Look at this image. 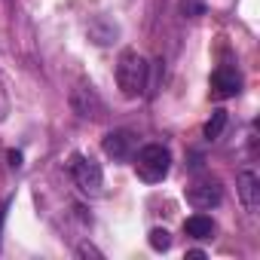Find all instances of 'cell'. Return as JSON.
<instances>
[{
	"mask_svg": "<svg viewBox=\"0 0 260 260\" xmlns=\"http://www.w3.org/2000/svg\"><path fill=\"white\" fill-rule=\"evenodd\" d=\"M147 77H150V64L144 61L141 52L135 49H122L119 61H116V86L125 98H141L147 89Z\"/></svg>",
	"mask_w": 260,
	"mask_h": 260,
	"instance_id": "cell-1",
	"label": "cell"
},
{
	"mask_svg": "<svg viewBox=\"0 0 260 260\" xmlns=\"http://www.w3.org/2000/svg\"><path fill=\"white\" fill-rule=\"evenodd\" d=\"M132 159H135L138 178L147 181V184H159V181L169 175V169H172V153H169V147H162V144H147V147L135 150Z\"/></svg>",
	"mask_w": 260,
	"mask_h": 260,
	"instance_id": "cell-2",
	"label": "cell"
},
{
	"mask_svg": "<svg viewBox=\"0 0 260 260\" xmlns=\"http://www.w3.org/2000/svg\"><path fill=\"white\" fill-rule=\"evenodd\" d=\"M71 175H74V184H77L86 196H98L101 187H104V172H101V166H98L92 156L74 153V156H71Z\"/></svg>",
	"mask_w": 260,
	"mask_h": 260,
	"instance_id": "cell-3",
	"label": "cell"
},
{
	"mask_svg": "<svg viewBox=\"0 0 260 260\" xmlns=\"http://www.w3.org/2000/svg\"><path fill=\"white\" fill-rule=\"evenodd\" d=\"M101 150H104L113 162H125V159L135 156L138 138L128 132V128H113V132H107V135L101 138Z\"/></svg>",
	"mask_w": 260,
	"mask_h": 260,
	"instance_id": "cell-4",
	"label": "cell"
},
{
	"mask_svg": "<svg viewBox=\"0 0 260 260\" xmlns=\"http://www.w3.org/2000/svg\"><path fill=\"white\" fill-rule=\"evenodd\" d=\"M187 202L196 208V211H208V208H217L220 199H223V190L217 181H199L193 187H187Z\"/></svg>",
	"mask_w": 260,
	"mask_h": 260,
	"instance_id": "cell-5",
	"label": "cell"
},
{
	"mask_svg": "<svg viewBox=\"0 0 260 260\" xmlns=\"http://www.w3.org/2000/svg\"><path fill=\"white\" fill-rule=\"evenodd\" d=\"M71 110L80 119H98L101 110H104V104H101V98H98V92L92 86H77L71 92Z\"/></svg>",
	"mask_w": 260,
	"mask_h": 260,
	"instance_id": "cell-6",
	"label": "cell"
},
{
	"mask_svg": "<svg viewBox=\"0 0 260 260\" xmlns=\"http://www.w3.org/2000/svg\"><path fill=\"white\" fill-rule=\"evenodd\" d=\"M211 89H214L217 98H233V95H239V89H242L239 71H236V68H217V71L211 74Z\"/></svg>",
	"mask_w": 260,
	"mask_h": 260,
	"instance_id": "cell-7",
	"label": "cell"
},
{
	"mask_svg": "<svg viewBox=\"0 0 260 260\" xmlns=\"http://www.w3.org/2000/svg\"><path fill=\"white\" fill-rule=\"evenodd\" d=\"M236 187H239V199H242V205L248 208V211H257L260 208V178L254 175V172H239V178H236Z\"/></svg>",
	"mask_w": 260,
	"mask_h": 260,
	"instance_id": "cell-8",
	"label": "cell"
},
{
	"mask_svg": "<svg viewBox=\"0 0 260 260\" xmlns=\"http://www.w3.org/2000/svg\"><path fill=\"white\" fill-rule=\"evenodd\" d=\"M116 37H119V28L110 19H95L89 25V40L95 46H110V43H116Z\"/></svg>",
	"mask_w": 260,
	"mask_h": 260,
	"instance_id": "cell-9",
	"label": "cell"
},
{
	"mask_svg": "<svg viewBox=\"0 0 260 260\" xmlns=\"http://www.w3.org/2000/svg\"><path fill=\"white\" fill-rule=\"evenodd\" d=\"M184 233L193 236V239H211V233H214V220L205 217V214H193V217H187Z\"/></svg>",
	"mask_w": 260,
	"mask_h": 260,
	"instance_id": "cell-10",
	"label": "cell"
},
{
	"mask_svg": "<svg viewBox=\"0 0 260 260\" xmlns=\"http://www.w3.org/2000/svg\"><path fill=\"white\" fill-rule=\"evenodd\" d=\"M223 128H226V110L217 107V110H211V119L205 122V138H208V141H217Z\"/></svg>",
	"mask_w": 260,
	"mask_h": 260,
	"instance_id": "cell-11",
	"label": "cell"
},
{
	"mask_svg": "<svg viewBox=\"0 0 260 260\" xmlns=\"http://www.w3.org/2000/svg\"><path fill=\"white\" fill-rule=\"evenodd\" d=\"M147 242H150V248H153V251H159V254H162V251H169V248H172V233H169V230H162V226H156V230H150V239H147Z\"/></svg>",
	"mask_w": 260,
	"mask_h": 260,
	"instance_id": "cell-12",
	"label": "cell"
},
{
	"mask_svg": "<svg viewBox=\"0 0 260 260\" xmlns=\"http://www.w3.org/2000/svg\"><path fill=\"white\" fill-rule=\"evenodd\" d=\"M77 257H95V260H101L104 254H101V251H98L95 245H89V242H83V245L77 248Z\"/></svg>",
	"mask_w": 260,
	"mask_h": 260,
	"instance_id": "cell-13",
	"label": "cell"
},
{
	"mask_svg": "<svg viewBox=\"0 0 260 260\" xmlns=\"http://www.w3.org/2000/svg\"><path fill=\"white\" fill-rule=\"evenodd\" d=\"M13 199H4V205H0V236H4V223H7V211H10Z\"/></svg>",
	"mask_w": 260,
	"mask_h": 260,
	"instance_id": "cell-14",
	"label": "cell"
},
{
	"mask_svg": "<svg viewBox=\"0 0 260 260\" xmlns=\"http://www.w3.org/2000/svg\"><path fill=\"white\" fill-rule=\"evenodd\" d=\"M7 159H10V169H22V153H19V150H10Z\"/></svg>",
	"mask_w": 260,
	"mask_h": 260,
	"instance_id": "cell-15",
	"label": "cell"
}]
</instances>
